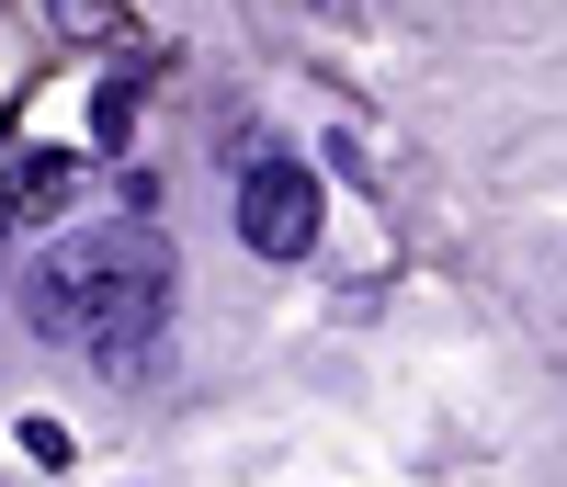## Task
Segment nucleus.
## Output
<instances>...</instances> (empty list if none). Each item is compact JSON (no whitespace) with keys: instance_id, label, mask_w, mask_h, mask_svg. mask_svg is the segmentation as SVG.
<instances>
[{"instance_id":"nucleus-1","label":"nucleus","mask_w":567,"mask_h":487,"mask_svg":"<svg viewBox=\"0 0 567 487\" xmlns=\"http://www.w3.org/2000/svg\"><path fill=\"white\" fill-rule=\"evenodd\" d=\"M58 261L80 272V307H91L80 352H103L114 374H136V363H148V340L171 329V296H182L171 238H159V227H80V238H58Z\"/></svg>"},{"instance_id":"nucleus-2","label":"nucleus","mask_w":567,"mask_h":487,"mask_svg":"<svg viewBox=\"0 0 567 487\" xmlns=\"http://www.w3.org/2000/svg\"><path fill=\"white\" fill-rule=\"evenodd\" d=\"M318 216L329 205H318V170L307 159H272V148L239 159V250L250 261H307L318 250Z\"/></svg>"},{"instance_id":"nucleus-3","label":"nucleus","mask_w":567,"mask_h":487,"mask_svg":"<svg viewBox=\"0 0 567 487\" xmlns=\"http://www.w3.org/2000/svg\"><path fill=\"white\" fill-rule=\"evenodd\" d=\"M23 318H34V340H80V329H91V307H80V272H69L58 250H45V261L23 272Z\"/></svg>"},{"instance_id":"nucleus-4","label":"nucleus","mask_w":567,"mask_h":487,"mask_svg":"<svg viewBox=\"0 0 567 487\" xmlns=\"http://www.w3.org/2000/svg\"><path fill=\"white\" fill-rule=\"evenodd\" d=\"M125 136H136V80H114L103 103H91V148H125Z\"/></svg>"},{"instance_id":"nucleus-5","label":"nucleus","mask_w":567,"mask_h":487,"mask_svg":"<svg viewBox=\"0 0 567 487\" xmlns=\"http://www.w3.org/2000/svg\"><path fill=\"white\" fill-rule=\"evenodd\" d=\"M45 23L58 34H114V0H45Z\"/></svg>"},{"instance_id":"nucleus-6","label":"nucleus","mask_w":567,"mask_h":487,"mask_svg":"<svg viewBox=\"0 0 567 487\" xmlns=\"http://www.w3.org/2000/svg\"><path fill=\"white\" fill-rule=\"evenodd\" d=\"M12 216H23V193H12V170H0V238H12Z\"/></svg>"}]
</instances>
